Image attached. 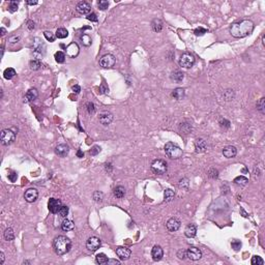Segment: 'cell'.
I'll list each match as a JSON object with an SVG mask.
<instances>
[{
  "label": "cell",
  "instance_id": "8fae6325",
  "mask_svg": "<svg viewBox=\"0 0 265 265\" xmlns=\"http://www.w3.org/2000/svg\"><path fill=\"white\" fill-rule=\"evenodd\" d=\"M113 114L111 113V112L109 111H103L99 113V116H98V120L99 122L102 123L103 125H105V127H107V125L111 124L112 121H113Z\"/></svg>",
  "mask_w": 265,
  "mask_h": 265
},
{
  "label": "cell",
  "instance_id": "03108f58",
  "mask_svg": "<svg viewBox=\"0 0 265 265\" xmlns=\"http://www.w3.org/2000/svg\"><path fill=\"white\" fill-rule=\"evenodd\" d=\"M77 156H78V157H83L84 156V152H82V150H78V152H77Z\"/></svg>",
  "mask_w": 265,
  "mask_h": 265
},
{
  "label": "cell",
  "instance_id": "4dcf8cb0",
  "mask_svg": "<svg viewBox=\"0 0 265 265\" xmlns=\"http://www.w3.org/2000/svg\"><path fill=\"white\" fill-rule=\"evenodd\" d=\"M80 39L84 47H90L91 44H92V39H91V38L88 34H82Z\"/></svg>",
  "mask_w": 265,
  "mask_h": 265
},
{
  "label": "cell",
  "instance_id": "603a6c76",
  "mask_svg": "<svg viewBox=\"0 0 265 265\" xmlns=\"http://www.w3.org/2000/svg\"><path fill=\"white\" fill-rule=\"evenodd\" d=\"M197 234V226L195 224H190L188 225L187 228L184 230V235L188 238H194Z\"/></svg>",
  "mask_w": 265,
  "mask_h": 265
},
{
  "label": "cell",
  "instance_id": "8d00e7d4",
  "mask_svg": "<svg viewBox=\"0 0 265 265\" xmlns=\"http://www.w3.org/2000/svg\"><path fill=\"white\" fill-rule=\"evenodd\" d=\"M55 35H56L57 38H65L69 35V32H67V30L65 28H58Z\"/></svg>",
  "mask_w": 265,
  "mask_h": 265
},
{
  "label": "cell",
  "instance_id": "3957f363",
  "mask_svg": "<svg viewBox=\"0 0 265 265\" xmlns=\"http://www.w3.org/2000/svg\"><path fill=\"white\" fill-rule=\"evenodd\" d=\"M165 153L168 157L172 159H177L182 156V149L176 144L172 142H168L165 145Z\"/></svg>",
  "mask_w": 265,
  "mask_h": 265
},
{
  "label": "cell",
  "instance_id": "11a10c76",
  "mask_svg": "<svg viewBox=\"0 0 265 265\" xmlns=\"http://www.w3.org/2000/svg\"><path fill=\"white\" fill-rule=\"evenodd\" d=\"M17 178H18L17 173L12 172V173H9V179L10 182H15L16 180H17Z\"/></svg>",
  "mask_w": 265,
  "mask_h": 265
},
{
  "label": "cell",
  "instance_id": "5bb4252c",
  "mask_svg": "<svg viewBox=\"0 0 265 265\" xmlns=\"http://www.w3.org/2000/svg\"><path fill=\"white\" fill-rule=\"evenodd\" d=\"M76 10L79 13L80 15H89L91 12V5L86 1H81L79 2L76 6Z\"/></svg>",
  "mask_w": 265,
  "mask_h": 265
},
{
  "label": "cell",
  "instance_id": "f5cc1de1",
  "mask_svg": "<svg viewBox=\"0 0 265 265\" xmlns=\"http://www.w3.org/2000/svg\"><path fill=\"white\" fill-rule=\"evenodd\" d=\"M86 18H87V20L91 21V22H98V16L94 14V13H91V14H89Z\"/></svg>",
  "mask_w": 265,
  "mask_h": 265
},
{
  "label": "cell",
  "instance_id": "db71d44e",
  "mask_svg": "<svg viewBox=\"0 0 265 265\" xmlns=\"http://www.w3.org/2000/svg\"><path fill=\"white\" fill-rule=\"evenodd\" d=\"M20 41V35H13L9 38V41L10 44H16Z\"/></svg>",
  "mask_w": 265,
  "mask_h": 265
},
{
  "label": "cell",
  "instance_id": "7bdbcfd3",
  "mask_svg": "<svg viewBox=\"0 0 265 265\" xmlns=\"http://www.w3.org/2000/svg\"><path fill=\"white\" fill-rule=\"evenodd\" d=\"M69 211H70V208L67 207L66 205H62L60 210L58 211V214L61 217H66L67 214H69Z\"/></svg>",
  "mask_w": 265,
  "mask_h": 265
},
{
  "label": "cell",
  "instance_id": "6125c7cd",
  "mask_svg": "<svg viewBox=\"0 0 265 265\" xmlns=\"http://www.w3.org/2000/svg\"><path fill=\"white\" fill-rule=\"evenodd\" d=\"M72 90L74 91V92H76V93H79L81 91V87L79 85H74L72 87Z\"/></svg>",
  "mask_w": 265,
  "mask_h": 265
},
{
  "label": "cell",
  "instance_id": "816d5d0a",
  "mask_svg": "<svg viewBox=\"0 0 265 265\" xmlns=\"http://www.w3.org/2000/svg\"><path fill=\"white\" fill-rule=\"evenodd\" d=\"M220 125H221L222 127L229 128L230 127V121H228L227 119H224V118H221V119H220Z\"/></svg>",
  "mask_w": 265,
  "mask_h": 265
},
{
  "label": "cell",
  "instance_id": "e0dca14e",
  "mask_svg": "<svg viewBox=\"0 0 265 265\" xmlns=\"http://www.w3.org/2000/svg\"><path fill=\"white\" fill-rule=\"evenodd\" d=\"M65 51H66V55L70 58H75V57H77L79 55V51H80V50H79V47L77 44L72 43L66 47Z\"/></svg>",
  "mask_w": 265,
  "mask_h": 265
},
{
  "label": "cell",
  "instance_id": "d4e9b609",
  "mask_svg": "<svg viewBox=\"0 0 265 265\" xmlns=\"http://www.w3.org/2000/svg\"><path fill=\"white\" fill-rule=\"evenodd\" d=\"M113 195L115 198L117 199H122L123 197L125 196V188L121 187V185H118V187L114 188L113 190Z\"/></svg>",
  "mask_w": 265,
  "mask_h": 265
},
{
  "label": "cell",
  "instance_id": "f6af8a7d",
  "mask_svg": "<svg viewBox=\"0 0 265 265\" xmlns=\"http://www.w3.org/2000/svg\"><path fill=\"white\" fill-rule=\"evenodd\" d=\"M101 150H102V148L99 147V146H98V145H94L93 147L90 149V151H89V153H90V156H98V154L99 153V152H101Z\"/></svg>",
  "mask_w": 265,
  "mask_h": 265
},
{
  "label": "cell",
  "instance_id": "e7e4bbea",
  "mask_svg": "<svg viewBox=\"0 0 265 265\" xmlns=\"http://www.w3.org/2000/svg\"><path fill=\"white\" fill-rule=\"evenodd\" d=\"M26 3H27L28 5H35V4H38V1H36V0H28V1H26Z\"/></svg>",
  "mask_w": 265,
  "mask_h": 265
},
{
  "label": "cell",
  "instance_id": "9c48e42d",
  "mask_svg": "<svg viewBox=\"0 0 265 265\" xmlns=\"http://www.w3.org/2000/svg\"><path fill=\"white\" fill-rule=\"evenodd\" d=\"M102 241L98 237H95V236H91V237L88 238V240L86 241V248H87L88 251L90 252H95L98 251L99 248H101Z\"/></svg>",
  "mask_w": 265,
  "mask_h": 265
},
{
  "label": "cell",
  "instance_id": "ffe728a7",
  "mask_svg": "<svg viewBox=\"0 0 265 265\" xmlns=\"http://www.w3.org/2000/svg\"><path fill=\"white\" fill-rule=\"evenodd\" d=\"M223 154H224V156L227 157V159H233V157H235L236 154H237V149H236L235 146L228 145L223 149Z\"/></svg>",
  "mask_w": 265,
  "mask_h": 265
},
{
  "label": "cell",
  "instance_id": "7dc6e473",
  "mask_svg": "<svg viewBox=\"0 0 265 265\" xmlns=\"http://www.w3.org/2000/svg\"><path fill=\"white\" fill-rule=\"evenodd\" d=\"M194 33H195L197 36H201V35H204L205 33H207V29H205V28H203V27H199V28H197V29L194 30Z\"/></svg>",
  "mask_w": 265,
  "mask_h": 265
},
{
  "label": "cell",
  "instance_id": "9f6ffc18",
  "mask_svg": "<svg viewBox=\"0 0 265 265\" xmlns=\"http://www.w3.org/2000/svg\"><path fill=\"white\" fill-rule=\"evenodd\" d=\"M177 257L179 259H184L187 257V251L185 250H179L177 253Z\"/></svg>",
  "mask_w": 265,
  "mask_h": 265
},
{
  "label": "cell",
  "instance_id": "e575fe53",
  "mask_svg": "<svg viewBox=\"0 0 265 265\" xmlns=\"http://www.w3.org/2000/svg\"><path fill=\"white\" fill-rule=\"evenodd\" d=\"M256 107H257V110H258L261 114H264L265 113V98H262L259 99V101L257 102Z\"/></svg>",
  "mask_w": 265,
  "mask_h": 265
},
{
  "label": "cell",
  "instance_id": "f907efd6",
  "mask_svg": "<svg viewBox=\"0 0 265 265\" xmlns=\"http://www.w3.org/2000/svg\"><path fill=\"white\" fill-rule=\"evenodd\" d=\"M87 112L90 115L95 113V106L93 103H87Z\"/></svg>",
  "mask_w": 265,
  "mask_h": 265
},
{
  "label": "cell",
  "instance_id": "4fadbf2b",
  "mask_svg": "<svg viewBox=\"0 0 265 265\" xmlns=\"http://www.w3.org/2000/svg\"><path fill=\"white\" fill-rule=\"evenodd\" d=\"M61 206H62V203L59 199L51 198L48 202V208L52 213H58Z\"/></svg>",
  "mask_w": 265,
  "mask_h": 265
},
{
  "label": "cell",
  "instance_id": "277c9868",
  "mask_svg": "<svg viewBox=\"0 0 265 265\" xmlns=\"http://www.w3.org/2000/svg\"><path fill=\"white\" fill-rule=\"evenodd\" d=\"M35 41H33V47L32 51L33 55L35 56L36 59H41L46 53V45L43 43V41H41L39 38H35Z\"/></svg>",
  "mask_w": 265,
  "mask_h": 265
},
{
  "label": "cell",
  "instance_id": "836d02e7",
  "mask_svg": "<svg viewBox=\"0 0 265 265\" xmlns=\"http://www.w3.org/2000/svg\"><path fill=\"white\" fill-rule=\"evenodd\" d=\"M4 238L5 240L7 241H12L15 238V233L12 228H7V229L4 231Z\"/></svg>",
  "mask_w": 265,
  "mask_h": 265
},
{
  "label": "cell",
  "instance_id": "d6986e66",
  "mask_svg": "<svg viewBox=\"0 0 265 265\" xmlns=\"http://www.w3.org/2000/svg\"><path fill=\"white\" fill-rule=\"evenodd\" d=\"M55 152H56L57 156H59L60 157H65L70 152V147L69 145H66V144L64 143L59 144V145H57L56 148H55Z\"/></svg>",
  "mask_w": 265,
  "mask_h": 265
},
{
  "label": "cell",
  "instance_id": "f546056e",
  "mask_svg": "<svg viewBox=\"0 0 265 265\" xmlns=\"http://www.w3.org/2000/svg\"><path fill=\"white\" fill-rule=\"evenodd\" d=\"M108 257L106 256V254L104 253H99L98 255H96L95 257V261L98 264H107V262H108Z\"/></svg>",
  "mask_w": 265,
  "mask_h": 265
},
{
  "label": "cell",
  "instance_id": "4316f807",
  "mask_svg": "<svg viewBox=\"0 0 265 265\" xmlns=\"http://www.w3.org/2000/svg\"><path fill=\"white\" fill-rule=\"evenodd\" d=\"M151 28L154 32H159L163 29V22L159 19H154L151 22Z\"/></svg>",
  "mask_w": 265,
  "mask_h": 265
},
{
  "label": "cell",
  "instance_id": "d590c367",
  "mask_svg": "<svg viewBox=\"0 0 265 265\" xmlns=\"http://www.w3.org/2000/svg\"><path fill=\"white\" fill-rule=\"evenodd\" d=\"M29 66L32 70H38L39 69H41V63L38 59H32V60H30V62H29Z\"/></svg>",
  "mask_w": 265,
  "mask_h": 265
},
{
  "label": "cell",
  "instance_id": "6da1fadb",
  "mask_svg": "<svg viewBox=\"0 0 265 265\" xmlns=\"http://www.w3.org/2000/svg\"><path fill=\"white\" fill-rule=\"evenodd\" d=\"M254 22L249 19H243L238 22L233 23L230 26V33L233 38H242L251 34L254 30Z\"/></svg>",
  "mask_w": 265,
  "mask_h": 265
},
{
  "label": "cell",
  "instance_id": "8992f818",
  "mask_svg": "<svg viewBox=\"0 0 265 265\" xmlns=\"http://www.w3.org/2000/svg\"><path fill=\"white\" fill-rule=\"evenodd\" d=\"M16 139V133L13 130L6 128L1 132V136H0V140H1L2 145H9L15 141Z\"/></svg>",
  "mask_w": 265,
  "mask_h": 265
},
{
  "label": "cell",
  "instance_id": "d6a6232c",
  "mask_svg": "<svg viewBox=\"0 0 265 265\" xmlns=\"http://www.w3.org/2000/svg\"><path fill=\"white\" fill-rule=\"evenodd\" d=\"M249 179L245 176H237L234 179V183L237 185H241V187H245V185L248 184Z\"/></svg>",
  "mask_w": 265,
  "mask_h": 265
},
{
  "label": "cell",
  "instance_id": "2e32d148",
  "mask_svg": "<svg viewBox=\"0 0 265 265\" xmlns=\"http://www.w3.org/2000/svg\"><path fill=\"white\" fill-rule=\"evenodd\" d=\"M38 197V192L36 188H28L24 194V199L28 203H33Z\"/></svg>",
  "mask_w": 265,
  "mask_h": 265
},
{
  "label": "cell",
  "instance_id": "ac0fdd59",
  "mask_svg": "<svg viewBox=\"0 0 265 265\" xmlns=\"http://www.w3.org/2000/svg\"><path fill=\"white\" fill-rule=\"evenodd\" d=\"M151 257L154 261H159L164 257V251L161 245H154L151 250Z\"/></svg>",
  "mask_w": 265,
  "mask_h": 265
},
{
  "label": "cell",
  "instance_id": "f35d334b",
  "mask_svg": "<svg viewBox=\"0 0 265 265\" xmlns=\"http://www.w3.org/2000/svg\"><path fill=\"white\" fill-rule=\"evenodd\" d=\"M18 7H19V1H15V0H13V1H10L9 4V13H16L18 10Z\"/></svg>",
  "mask_w": 265,
  "mask_h": 265
},
{
  "label": "cell",
  "instance_id": "ee69618b",
  "mask_svg": "<svg viewBox=\"0 0 265 265\" xmlns=\"http://www.w3.org/2000/svg\"><path fill=\"white\" fill-rule=\"evenodd\" d=\"M98 6L101 10H106L109 7V1H107V0H99L98 2Z\"/></svg>",
  "mask_w": 265,
  "mask_h": 265
},
{
  "label": "cell",
  "instance_id": "1f68e13d",
  "mask_svg": "<svg viewBox=\"0 0 265 265\" xmlns=\"http://www.w3.org/2000/svg\"><path fill=\"white\" fill-rule=\"evenodd\" d=\"M16 76V70L13 69V67H9L3 72V77L6 79V80H12Z\"/></svg>",
  "mask_w": 265,
  "mask_h": 265
},
{
  "label": "cell",
  "instance_id": "be15d7a7",
  "mask_svg": "<svg viewBox=\"0 0 265 265\" xmlns=\"http://www.w3.org/2000/svg\"><path fill=\"white\" fill-rule=\"evenodd\" d=\"M5 260V256L3 254V252H0V264H3Z\"/></svg>",
  "mask_w": 265,
  "mask_h": 265
},
{
  "label": "cell",
  "instance_id": "003e7915",
  "mask_svg": "<svg viewBox=\"0 0 265 265\" xmlns=\"http://www.w3.org/2000/svg\"><path fill=\"white\" fill-rule=\"evenodd\" d=\"M5 34H6V29H5L4 27L1 28V36H4Z\"/></svg>",
  "mask_w": 265,
  "mask_h": 265
},
{
  "label": "cell",
  "instance_id": "60d3db41",
  "mask_svg": "<svg viewBox=\"0 0 265 265\" xmlns=\"http://www.w3.org/2000/svg\"><path fill=\"white\" fill-rule=\"evenodd\" d=\"M251 263H252V265H263L264 261L260 256H253L252 257Z\"/></svg>",
  "mask_w": 265,
  "mask_h": 265
},
{
  "label": "cell",
  "instance_id": "7402d4cb",
  "mask_svg": "<svg viewBox=\"0 0 265 265\" xmlns=\"http://www.w3.org/2000/svg\"><path fill=\"white\" fill-rule=\"evenodd\" d=\"M38 91L36 88H30L29 90L26 92L25 94V102L28 103V102H33L38 98Z\"/></svg>",
  "mask_w": 265,
  "mask_h": 265
},
{
  "label": "cell",
  "instance_id": "7a4b0ae2",
  "mask_svg": "<svg viewBox=\"0 0 265 265\" xmlns=\"http://www.w3.org/2000/svg\"><path fill=\"white\" fill-rule=\"evenodd\" d=\"M53 248L57 255L63 256L72 249V240L64 235H59L53 240Z\"/></svg>",
  "mask_w": 265,
  "mask_h": 265
},
{
  "label": "cell",
  "instance_id": "f1b7e54d",
  "mask_svg": "<svg viewBox=\"0 0 265 265\" xmlns=\"http://www.w3.org/2000/svg\"><path fill=\"white\" fill-rule=\"evenodd\" d=\"M174 197H175V193H174V191L171 190V188H167V190L164 192V200H165V202L173 201Z\"/></svg>",
  "mask_w": 265,
  "mask_h": 265
},
{
  "label": "cell",
  "instance_id": "52a82bcc",
  "mask_svg": "<svg viewBox=\"0 0 265 265\" xmlns=\"http://www.w3.org/2000/svg\"><path fill=\"white\" fill-rule=\"evenodd\" d=\"M195 57L191 53H183L179 59V65L183 69H191L195 64Z\"/></svg>",
  "mask_w": 265,
  "mask_h": 265
},
{
  "label": "cell",
  "instance_id": "cb8c5ba5",
  "mask_svg": "<svg viewBox=\"0 0 265 265\" xmlns=\"http://www.w3.org/2000/svg\"><path fill=\"white\" fill-rule=\"evenodd\" d=\"M75 228V223L72 221V220H64L61 224V229L64 231V232H69V231H72L74 230Z\"/></svg>",
  "mask_w": 265,
  "mask_h": 265
},
{
  "label": "cell",
  "instance_id": "5b68a950",
  "mask_svg": "<svg viewBox=\"0 0 265 265\" xmlns=\"http://www.w3.org/2000/svg\"><path fill=\"white\" fill-rule=\"evenodd\" d=\"M151 170L153 171L156 174L159 175H163L167 172L168 170V165L166 161L164 159H154L151 164Z\"/></svg>",
  "mask_w": 265,
  "mask_h": 265
},
{
  "label": "cell",
  "instance_id": "6f0895ef",
  "mask_svg": "<svg viewBox=\"0 0 265 265\" xmlns=\"http://www.w3.org/2000/svg\"><path fill=\"white\" fill-rule=\"evenodd\" d=\"M99 90H101V93H109V87H107L106 84L103 83L99 87Z\"/></svg>",
  "mask_w": 265,
  "mask_h": 265
},
{
  "label": "cell",
  "instance_id": "91938a15",
  "mask_svg": "<svg viewBox=\"0 0 265 265\" xmlns=\"http://www.w3.org/2000/svg\"><path fill=\"white\" fill-rule=\"evenodd\" d=\"M179 182H180V183H179V185H180V187H181V188H183V185H184V184H185V187H187V188L188 187V180L187 179V178H184V179H181Z\"/></svg>",
  "mask_w": 265,
  "mask_h": 265
},
{
  "label": "cell",
  "instance_id": "c3c4849f",
  "mask_svg": "<svg viewBox=\"0 0 265 265\" xmlns=\"http://www.w3.org/2000/svg\"><path fill=\"white\" fill-rule=\"evenodd\" d=\"M231 245H232V249L234 251H239L240 248H241V242L239 240H233L232 242H231Z\"/></svg>",
  "mask_w": 265,
  "mask_h": 265
},
{
  "label": "cell",
  "instance_id": "b9f144b4",
  "mask_svg": "<svg viewBox=\"0 0 265 265\" xmlns=\"http://www.w3.org/2000/svg\"><path fill=\"white\" fill-rule=\"evenodd\" d=\"M44 36L46 38L47 41H50V43H53V41H55V38H56V35H55L53 32H51V31H45Z\"/></svg>",
  "mask_w": 265,
  "mask_h": 265
},
{
  "label": "cell",
  "instance_id": "83f0119b",
  "mask_svg": "<svg viewBox=\"0 0 265 265\" xmlns=\"http://www.w3.org/2000/svg\"><path fill=\"white\" fill-rule=\"evenodd\" d=\"M183 78H184V75H183V73L180 72V70H174L171 75V79L177 83L181 82V81L183 80Z\"/></svg>",
  "mask_w": 265,
  "mask_h": 265
},
{
  "label": "cell",
  "instance_id": "ba28073f",
  "mask_svg": "<svg viewBox=\"0 0 265 265\" xmlns=\"http://www.w3.org/2000/svg\"><path fill=\"white\" fill-rule=\"evenodd\" d=\"M116 63V58L112 54H106L99 60V65L104 69H111Z\"/></svg>",
  "mask_w": 265,
  "mask_h": 265
},
{
  "label": "cell",
  "instance_id": "484cf974",
  "mask_svg": "<svg viewBox=\"0 0 265 265\" xmlns=\"http://www.w3.org/2000/svg\"><path fill=\"white\" fill-rule=\"evenodd\" d=\"M171 95H172V98H174L175 99H177V101H180V99H182L183 98H184V89L183 88L174 89V90L172 91Z\"/></svg>",
  "mask_w": 265,
  "mask_h": 265
},
{
  "label": "cell",
  "instance_id": "bcb514c9",
  "mask_svg": "<svg viewBox=\"0 0 265 265\" xmlns=\"http://www.w3.org/2000/svg\"><path fill=\"white\" fill-rule=\"evenodd\" d=\"M234 98V93H233V90H226L224 93V98L226 101H232V98Z\"/></svg>",
  "mask_w": 265,
  "mask_h": 265
},
{
  "label": "cell",
  "instance_id": "9a60e30c",
  "mask_svg": "<svg viewBox=\"0 0 265 265\" xmlns=\"http://www.w3.org/2000/svg\"><path fill=\"white\" fill-rule=\"evenodd\" d=\"M115 252H116V255L120 258V260H127L132 255V251L124 246H118Z\"/></svg>",
  "mask_w": 265,
  "mask_h": 265
},
{
  "label": "cell",
  "instance_id": "44dd1931",
  "mask_svg": "<svg viewBox=\"0 0 265 265\" xmlns=\"http://www.w3.org/2000/svg\"><path fill=\"white\" fill-rule=\"evenodd\" d=\"M195 148H196V152H198V153L206 151V149H207L206 141L202 138H198L195 141Z\"/></svg>",
  "mask_w": 265,
  "mask_h": 265
},
{
  "label": "cell",
  "instance_id": "ab89813d",
  "mask_svg": "<svg viewBox=\"0 0 265 265\" xmlns=\"http://www.w3.org/2000/svg\"><path fill=\"white\" fill-rule=\"evenodd\" d=\"M92 198H93V200L95 201V202H98V203H99V202L103 201V199H104V194L102 193V192H99V191H96V192H94V193H93Z\"/></svg>",
  "mask_w": 265,
  "mask_h": 265
},
{
  "label": "cell",
  "instance_id": "94428289",
  "mask_svg": "<svg viewBox=\"0 0 265 265\" xmlns=\"http://www.w3.org/2000/svg\"><path fill=\"white\" fill-rule=\"evenodd\" d=\"M108 265H111V264H120V261L119 260H116V259H109L108 262H107Z\"/></svg>",
  "mask_w": 265,
  "mask_h": 265
},
{
  "label": "cell",
  "instance_id": "30bf717a",
  "mask_svg": "<svg viewBox=\"0 0 265 265\" xmlns=\"http://www.w3.org/2000/svg\"><path fill=\"white\" fill-rule=\"evenodd\" d=\"M187 257L192 261H198L202 258V252L196 246H190L187 250Z\"/></svg>",
  "mask_w": 265,
  "mask_h": 265
},
{
  "label": "cell",
  "instance_id": "681fc988",
  "mask_svg": "<svg viewBox=\"0 0 265 265\" xmlns=\"http://www.w3.org/2000/svg\"><path fill=\"white\" fill-rule=\"evenodd\" d=\"M208 176L210 177V178H213V179H216V178L219 177V171H217V169H214V168H212V169L209 170Z\"/></svg>",
  "mask_w": 265,
  "mask_h": 265
},
{
  "label": "cell",
  "instance_id": "7c38bea8",
  "mask_svg": "<svg viewBox=\"0 0 265 265\" xmlns=\"http://www.w3.org/2000/svg\"><path fill=\"white\" fill-rule=\"evenodd\" d=\"M181 226V223L177 217H170L166 223V227L170 232H176Z\"/></svg>",
  "mask_w": 265,
  "mask_h": 265
},
{
  "label": "cell",
  "instance_id": "74e56055",
  "mask_svg": "<svg viewBox=\"0 0 265 265\" xmlns=\"http://www.w3.org/2000/svg\"><path fill=\"white\" fill-rule=\"evenodd\" d=\"M54 57H55L56 62H58V63H63V62L65 61V54L63 53V52H61V51L56 52Z\"/></svg>",
  "mask_w": 265,
  "mask_h": 265
},
{
  "label": "cell",
  "instance_id": "680465c9",
  "mask_svg": "<svg viewBox=\"0 0 265 265\" xmlns=\"http://www.w3.org/2000/svg\"><path fill=\"white\" fill-rule=\"evenodd\" d=\"M27 25H28V29L29 30H33L35 28V24H34V22H33V21H31V20H29L27 22Z\"/></svg>",
  "mask_w": 265,
  "mask_h": 265
}]
</instances>
